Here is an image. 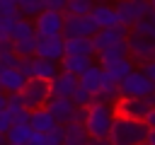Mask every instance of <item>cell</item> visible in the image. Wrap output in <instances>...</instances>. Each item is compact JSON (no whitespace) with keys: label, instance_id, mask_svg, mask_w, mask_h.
<instances>
[{"label":"cell","instance_id":"d6986e66","mask_svg":"<svg viewBox=\"0 0 155 145\" xmlns=\"http://www.w3.org/2000/svg\"><path fill=\"white\" fill-rule=\"evenodd\" d=\"M29 126H31V130H36V133H48V130L56 128L58 123H56L53 114L44 106V109H34V111L29 114Z\"/></svg>","mask_w":155,"mask_h":145},{"label":"cell","instance_id":"cb8c5ba5","mask_svg":"<svg viewBox=\"0 0 155 145\" xmlns=\"http://www.w3.org/2000/svg\"><path fill=\"white\" fill-rule=\"evenodd\" d=\"M121 99V89H119V82H114L111 77H107L104 72V82L99 87V92L94 94V102H104V104H116Z\"/></svg>","mask_w":155,"mask_h":145},{"label":"cell","instance_id":"4dcf8cb0","mask_svg":"<svg viewBox=\"0 0 155 145\" xmlns=\"http://www.w3.org/2000/svg\"><path fill=\"white\" fill-rule=\"evenodd\" d=\"M17 14H10V17H0V41H10L12 39V31H15V24H17Z\"/></svg>","mask_w":155,"mask_h":145},{"label":"cell","instance_id":"7dc6e473","mask_svg":"<svg viewBox=\"0 0 155 145\" xmlns=\"http://www.w3.org/2000/svg\"><path fill=\"white\" fill-rule=\"evenodd\" d=\"M150 2H153V12H155V0H150Z\"/></svg>","mask_w":155,"mask_h":145},{"label":"cell","instance_id":"44dd1931","mask_svg":"<svg viewBox=\"0 0 155 145\" xmlns=\"http://www.w3.org/2000/svg\"><path fill=\"white\" fill-rule=\"evenodd\" d=\"M92 65V58L90 56H73V53H65L61 58V70L63 72H73V75H82L87 68Z\"/></svg>","mask_w":155,"mask_h":145},{"label":"cell","instance_id":"4316f807","mask_svg":"<svg viewBox=\"0 0 155 145\" xmlns=\"http://www.w3.org/2000/svg\"><path fill=\"white\" fill-rule=\"evenodd\" d=\"M31 126L29 123H12V128L5 133V140L7 143H17V145H29V138H31Z\"/></svg>","mask_w":155,"mask_h":145},{"label":"cell","instance_id":"4fadbf2b","mask_svg":"<svg viewBox=\"0 0 155 145\" xmlns=\"http://www.w3.org/2000/svg\"><path fill=\"white\" fill-rule=\"evenodd\" d=\"M148 111H150V106H148L145 97H143V99H119V102H116V114H119V116H128V118L145 121Z\"/></svg>","mask_w":155,"mask_h":145},{"label":"cell","instance_id":"7402d4cb","mask_svg":"<svg viewBox=\"0 0 155 145\" xmlns=\"http://www.w3.org/2000/svg\"><path fill=\"white\" fill-rule=\"evenodd\" d=\"M133 70H136V63L131 60V56H128V58H121V60H116V63H111V65H104L107 77H111L114 82H124Z\"/></svg>","mask_w":155,"mask_h":145},{"label":"cell","instance_id":"1f68e13d","mask_svg":"<svg viewBox=\"0 0 155 145\" xmlns=\"http://www.w3.org/2000/svg\"><path fill=\"white\" fill-rule=\"evenodd\" d=\"M70 99L75 102V106H90V104H94V94H92L90 89H85L82 85H78V89L73 92Z\"/></svg>","mask_w":155,"mask_h":145},{"label":"cell","instance_id":"9a60e30c","mask_svg":"<svg viewBox=\"0 0 155 145\" xmlns=\"http://www.w3.org/2000/svg\"><path fill=\"white\" fill-rule=\"evenodd\" d=\"M78 75H73V72H58L53 80H51V92H53V97H73V92L78 89Z\"/></svg>","mask_w":155,"mask_h":145},{"label":"cell","instance_id":"60d3db41","mask_svg":"<svg viewBox=\"0 0 155 145\" xmlns=\"http://www.w3.org/2000/svg\"><path fill=\"white\" fill-rule=\"evenodd\" d=\"M87 145H111V143H109V138H90Z\"/></svg>","mask_w":155,"mask_h":145},{"label":"cell","instance_id":"f35d334b","mask_svg":"<svg viewBox=\"0 0 155 145\" xmlns=\"http://www.w3.org/2000/svg\"><path fill=\"white\" fill-rule=\"evenodd\" d=\"M29 145H46V133H31V138H29Z\"/></svg>","mask_w":155,"mask_h":145},{"label":"cell","instance_id":"484cf974","mask_svg":"<svg viewBox=\"0 0 155 145\" xmlns=\"http://www.w3.org/2000/svg\"><path fill=\"white\" fill-rule=\"evenodd\" d=\"M87 140H90V133H87V128H85V123H68L65 126V140H63V145H87Z\"/></svg>","mask_w":155,"mask_h":145},{"label":"cell","instance_id":"2e32d148","mask_svg":"<svg viewBox=\"0 0 155 145\" xmlns=\"http://www.w3.org/2000/svg\"><path fill=\"white\" fill-rule=\"evenodd\" d=\"M29 77H24L17 68H0V89L7 92V94H15V92H22L24 82Z\"/></svg>","mask_w":155,"mask_h":145},{"label":"cell","instance_id":"d4e9b609","mask_svg":"<svg viewBox=\"0 0 155 145\" xmlns=\"http://www.w3.org/2000/svg\"><path fill=\"white\" fill-rule=\"evenodd\" d=\"M7 111L12 114L15 123H29V114H31V111L24 106V99H22L19 92L10 94V99H7Z\"/></svg>","mask_w":155,"mask_h":145},{"label":"cell","instance_id":"74e56055","mask_svg":"<svg viewBox=\"0 0 155 145\" xmlns=\"http://www.w3.org/2000/svg\"><path fill=\"white\" fill-rule=\"evenodd\" d=\"M140 70H143V72H145V75L155 82V58H153V60H148L145 65H140Z\"/></svg>","mask_w":155,"mask_h":145},{"label":"cell","instance_id":"8992f818","mask_svg":"<svg viewBox=\"0 0 155 145\" xmlns=\"http://www.w3.org/2000/svg\"><path fill=\"white\" fill-rule=\"evenodd\" d=\"M119 89H121V99H143L150 92H155V82L140 68H136L124 82H119Z\"/></svg>","mask_w":155,"mask_h":145},{"label":"cell","instance_id":"83f0119b","mask_svg":"<svg viewBox=\"0 0 155 145\" xmlns=\"http://www.w3.org/2000/svg\"><path fill=\"white\" fill-rule=\"evenodd\" d=\"M0 65L2 68H17L19 65V56L12 48V41H0Z\"/></svg>","mask_w":155,"mask_h":145},{"label":"cell","instance_id":"9c48e42d","mask_svg":"<svg viewBox=\"0 0 155 145\" xmlns=\"http://www.w3.org/2000/svg\"><path fill=\"white\" fill-rule=\"evenodd\" d=\"M128 27H124V24H116V27H107V29H97L94 34H92V46H94V51L99 53V51H104V48H109V46H114V44H121V41H126L128 39Z\"/></svg>","mask_w":155,"mask_h":145},{"label":"cell","instance_id":"d6a6232c","mask_svg":"<svg viewBox=\"0 0 155 145\" xmlns=\"http://www.w3.org/2000/svg\"><path fill=\"white\" fill-rule=\"evenodd\" d=\"M63 140H65V126L61 123L46 133V145H63Z\"/></svg>","mask_w":155,"mask_h":145},{"label":"cell","instance_id":"e0dca14e","mask_svg":"<svg viewBox=\"0 0 155 145\" xmlns=\"http://www.w3.org/2000/svg\"><path fill=\"white\" fill-rule=\"evenodd\" d=\"M58 72H61V63L46 60V58H36V56L31 58V77H39V80L51 82Z\"/></svg>","mask_w":155,"mask_h":145},{"label":"cell","instance_id":"ba28073f","mask_svg":"<svg viewBox=\"0 0 155 145\" xmlns=\"http://www.w3.org/2000/svg\"><path fill=\"white\" fill-rule=\"evenodd\" d=\"M128 56L133 63L138 65H145L148 60L155 58V39H148V36H140V34H133L128 31Z\"/></svg>","mask_w":155,"mask_h":145},{"label":"cell","instance_id":"7bdbcfd3","mask_svg":"<svg viewBox=\"0 0 155 145\" xmlns=\"http://www.w3.org/2000/svg\"><path fill=\"white\" fill-rule=\"evenodd\" d=\"M145 102H148V106H150V109H155V92H150V94L145 97Z\"/></svg>","mask_w":155,"mask_h":145},{"label":"cell","instance_id":"ab89813d","mask_svg":"<svg viewBox=\"0 0 155 145\" xmlns=\"http://www.w3.org/2000/svg\"><path fill=\"white\" fill-rule=\"evenodd\" d=\"M145 126H148L150 130H155V109L148 111V116H145Z\"/></svg>","mask_w":155,"mask_h":145},{"label":"cell","instance_id":"6da1fadb","mask_svg":"<svg viewBox=\"0 0 155 145\" xmlns=\"http://www.w3.org/2000/svg\"><path fill=\"white\" fill-rule=\"evenodd\" d=\"M148 133H150V128L145 126V121L116 114V121L109 130V143L111 145H145Z\"/></svg>","mask_w":155,"mask_h":145},{"label":"cell","instance_id":"7a4b0ae2","mask_svg":"<svg viewBox=\"0 0 155 145\" xmlns=\"http://www.w3.org/2000/svg\"><path fill=\"white\" fill-rule=\"evenodd\" d=\"M116 121V104H104V102H94L87 106L85 114V128L90 133V138H109V130Z\"/></svg>","mask_w":155,"mask_h":145},{"label":"cell","instance_id":"5bb4252c","mask_svg":"<svg viewBox=\"0 0 155 145\" xmlns=\"http://www.w3.org/2000/svg\"><path fill=\"white\" fill-rule=\"evenodd\" d=\"M90 17L94 19L97 29H107V27H116V24H121V22H119L116 10H114L111 5H107V2H97V5L92 7Z\"/></svg>","mask_w":155,"mask_h":145},{"label":"cell","instance_id":"5b68a950","mask_svg":"<svg viewBox=\"0 0 155 145\" xmlns=\"http://www.w3.org/2000/svg\"><path fill=\"white\" fill-rule=\"evenodd\" d=\"M114 10L119 14V22L131 29L133 24H138L140 19L153 14V2L150 0H119L114 5Z\"/></svg>","mask_w":155,"mask_h":145},{"label":"cell","instance_id":"f546056e","mask_svg":"<svg viewBox=\"0 0 155 145\" xmlns=\"http://www.w3.org/2000/svg\"><path fill=\"white\" fill-rule=\"evenodd\" d=\"M94 5H97L94 0H68L63 12L65 14H90Z\"/></svg>","mask_w":155,"mask_h":145},{"label":"cell","instance_id":"f1b7e54d","mask_svg":"<svg viewBox=\"0 0 155 145\" xmlns=\"http://www.w3.org/2000/svg\"><path fill=\"white\" fill-rule=\"evenodd\" d=\"M41 10H44V2H41V0H17V12H19V17H24V19L36 17Z\"/></svg>","mask_w":155,"mask_h":145},{"label":"cell","instance_id":"30bf717a","mask_svg":"<svg viewBox=\"0 0 155 145\" xmlns=\"http://www.w3.org/2000/svg\"><path fill=\"white\" fill-rule=\"evenodd\" d=\"M34 56L61 63V58L65 56V39H63V34H58V36H39Z\"/></svg>","mask_w":155,"mask_h":145},{"label":"cell","instance_id":"d590c367","mask_svg":"<svg viewBox=\"0 0 155 145\" xmlns=\"http://www.w3.org/2000/svg\"><path fill=\"white\" fill-rule=\"evenodd\" d=\"M34 58V56H31ZM31 58H19V65H17V70L24 75V77H31Z\"/></svg>","mask_w":155,"mask_h":145},{"label":"cell","instance_id":"8fae6325","mask_svg":"<svg viewBox=\"0 0 155 145\" xmlns=\"http://www.w3.org/2000/svg\"><path fill=\"white\" fill-rule=\"evenodd\" d=\"M97 31V24L90 14H65V27H63V39L70 36H92Z\"/></svg>","mask_w":155,"mask_h":145},{"label":"cell","instance_id":"ee69618b","mask_svg":"<svg viewBox=\"0 0 155 145\" xmlns=\"http://www.w3.org/2000/svg\"><path fill=\"white\" fill-rule=\"evenodd\" d=\"M145 145H155V130H150V133H148V140H145Z\"/></svg>","mask_w":155,"mask_h":145},{"label":"cell","instance_id":"f6af8a7d","mask_svg":"<svg viewBox=\"0 0 155 145\" xmlns=\"http://www.w3.org/2000/svg\"><path fill=\"white\" fill-rule=\"evenodd\" d=\"M2 143H5V135H2V133H0V145H2Z\"/></svg>","mask_w":155,"mask_h":145},{"label":"cell","instance_id":"ffe728a7","mask_svg":"<svg viewBox=\"0 0 155 145\" xmlns=\"http://www.w3.org/2000/svg\"><path fill=\"white\" fill-rule=\"evenodd\" d=\"M65 53L73 56H97L94 46H92V36H70L65 39Z\"/></svg>","mask_w":155,"mask_h":145},{"label":"cell","instance_id":"277c9868","mask_svg":"<svg viewBox=\"0 0 155 145\" xmlns=\"http://www.w3.org/2000/svg\"><path fill=\"white\" fill-rule=\"evenodd\" d=\"M19 94H22L24 106H27L29 111H34V109H44V106L48 104V99L53 97V92H51V82L39 80V77H29V80L24 82V87H22Z\"/></svg>","mask_w":155,"mask_h":145},{"label":"cell","instance_id":"ac0fdd59","mask_svg":"<svg viewBox=\"0 0 155 145\" xmlns=\"http://www.w3.org/2000/svg\"><path fill=\"white\" fill-rule=\"evenodd\" d=\"M78 82H80L85 89H90L92 94H97V92H99V87H102V82H104V68H102L99 63H97V65L92 63V65H90V68L78 77Z\"/></svg>","mask_w":155,"mask_h":145},{"label":"cell","instance_id":"bcb514c9","mask_svg":"<svg viewBox=\"0 0 155 145\" xmlns=\"http://www.w3.org/2000/svg\"><path fill=\"white\" fill-rule=\"evenodd\" d=\"M2 145H17V143H7V140H5V143H2Z\"/></svg>","mask_w":155,"mask_h":145},{"label":"cell","instance_id":"8d00e7d4","mask_svg":"<svg viewBox=\"0 0 155 145\" xmlns=\"http://www.w3.org/2000/svg\"><path fill=\"white\" fill-rule=\"evenodd\" d=\"M41 2H44V10H58V12H63L68 0H41Z\"/></svg>","mask_w":155,"mask_h":145},{"label":"cell","instance_id":"3957f363","mask_svg":"<svg viewBox=\"0 0 155 145\" xmlns=\"http://www.w3.org/2000/svg\"><path fill=\"white\" fill-rule=\"evenodd\" d=\"M12 48L19 58H31L36 53V41H39V34L34 29V22L19 17L17 24H15V31H12Z\"/></svg>","mask_w":155,"mask_h":145},{"label":"cell","instance_id":"52a82bcc","mask_svg":"<svg viewBox=\"0 0 155 145\" xmlns=\"http://www.w3.org/2000/svg\"><path fill=\"white\" fill-rule=\"evenodd\" d=\"M65 27V12L58 10H41L34 17V29L39 36H58Z\"/></svg>","mask_w":155,"mask_h":145},{"label":"cell","instance_id":"c3c4849f","mask_svg":"<svg viewBox=\"0 0 155 145\" xmlns=\"http://www.w3.org/2000/svg\"><path fill=\"white\" fill-rule=\"evenodd\" d=\"M0 68H2V65H0Z\"/></svg>","mask_w":155,"mask_h":145},{"label":"cell","instance_id":"e575fe53","mask_svg":"<svg viewBox=\"0 0 155 145\" xmlns=\"http://www.w3.org/2000/svg\"><path fill=\"white\" fill-rule=\"evenodd\" d=\"M12 123H15V118H12V114L5 109V111H0V133L5 135L10 128H12Z\"/></svg>","mask_w":155,"mask_h":145},{"label":"cell","instance_id":"836d02e7","mask_svg":"<svg viewBox=\"0 0 155 145\" xmlns=\"http://www.w3.org/2000/svg\"><path fill=\"white\" fill-rule=\"evenodd\" d=\"M10 14H17V17H19L17 2H15V0H0V17H10Z\"/></svg>","mask_w":155,"mask_h":145},{"label":"cell","instance_id":"b9f144b4","mask_svg":"<svg viewBox=\"0 0 155 145\" xmlns=\"http://www.w3.org/2000/svg\"><path fill=\"white\" fill-rule=\"evenodd\" d=\"M7 99H10V94L0 89V111H5V109H7Z\"/></svg>","mask_w":155,"mask_h":145},{"label":"cell","instance_id":"603a6c76","mask_svg":"<svg viewBox=\"0 0 155 145\" xmlns=\"http://www.w3.org/2000/svg\"><path fill=\"white\" fill-rule=\"evenodd\" d=\"M97 58H99V65H102V68H104V65H111V63H116V60H121V58H128V41H121V44H114V46L99 51Z\"/></svg>","mask_w":155,"mask_h":145},{"label":"cell","instance_id":"7c38bea8","mask_svg":"<svg viewBox=\"0 0 155 145\" xmlns=\"http://www.w3.org/2000/svg\"><path fill=\"white\" fill-rule=\"evenodd\" d=\"M46 109L53 114V118H56V123H61V126H68L70 121H73V116H75V102L70 99V97H51L48 99V104H46Z\"/></svg>","mask_w":155,"mask_h":145}]
</instances>
